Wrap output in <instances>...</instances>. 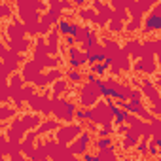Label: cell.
<instances>
[{"label": "cell", "mask_w": 161, "mask_h": 161, "mask_svg": "<svg viewBox=\"0 0 161 161\" xmlns=\"http://www.w3.org/2000/svg\"><path fill=\"white\" fill-rule=\"evenodd\" d=\"M144 31L146 32H159L161 31V14H150L144 19Z\"/></svg>", "instance_id": "6da1fadb"}, {"label": "cell", "mask_w": 161, "mask_h": 161, "mask_svg": "<svg viewBox=\"0 0 161 161\" xmlns=\"http://www.w3.org/2000/svg\"><path fill=\"white\" fill-rule=\"evenodd\" d=\"M66 44H68V46H74V44H76V38H74V36H66Z\"/></svg>", "instance_id": "30bf717a"}, {"label": "cell", "mask_w": 161, "mask_h": 161, "mask_svg": "<svg viewBox=\"0 0 161 161\" xmlns=\"http://www.w3.org/2000/svg\"><path fill=\"white\" fill-rule=\"evenodd\" d=\"M110 142H112L110 138H101V140H99V148H104V146H108Z\"/></svg>", "instance_id": "ba28073f"}, {"label": "cell", "mask_w": 161, "mask_h": 161, "mask_svg": "<svg viewBox=\"0 0 161 161\" xmlns=\"http://www.w3.org/2000/svg\"><path fill=\"white\" fill-rule=\"evenodd\" d=\"M148 152H150L152 155H159V150H157V146H155L153 142H150V146H148Z\"/></svg>", "instance_id": "5b68a950"}, {"label": "cell", "mask_w": 161, "mask_h": 161, "mask_svg": "<svg viewBox=\"0 0 161 161\" xmlns=\"http://www.w3.org/2000/svg\"><path fill=\"white\" fill-rule=\"evenodd\" d=\"M68 76H70V80H74V82H80V80H82V74L80 72H70Z\"/></svg>", "instance_id": "8992f818"}, {"label": "cell", "mask_w": 161, "mask_h": 161, "mask_svg": "<svg viewBox=\"0 0 161 161\" xmlns=\"http://www.w3.org/2000/svg\"><path fill=\"white\" fill-rule=\"evenodd\" d=\"M59 31H61V34H70V36H72L74 25H72V23H68L66 19H61V21H59Z\"/></svg>", "instance_id": "3957f363"}, {"label": "cell", "mask_w": 161, "mask_h": 161, "mask_svg": "<svg viewBox=\"0 0 161 161\" xmlns=\"http://www.w3.org/2000/svg\"><path fill=\"white\" fill-rule=\"evenodd\" d=\"M86 161H101L97 155H89V153H86Z\"/></svg>", "instance_id": "9c48e42d"}, {"label": "cell", "mask_w": 161, "mask_h": 161, "mask_svg": "<svg viewBox=\"0 0 161 161\" xmlns=\"http://www.w3.org/2000/svg\"><path fill=\"white\" fill-rule=\"evenodd\" d=\"M155 146H157V150H159V155H161V136H153V140H152Z\"/></svg>", "instance_id": "52a82bcc"}, {"label": "cell", "mask_w": 161, "mask_h": 161, "mask_svg": "<svg viewBox=\"0 0 161 161\" xmlns=\"http://www.w3.org/2000/svg\"><path fill=\"white\" fill-rule=\"evenodd\" d=\"M110 64H112V59H110V57H106V61H104V63H99V64H95V66H93V74L103 78V76L106 74V70H108V66H110Z\"/></svg>", "instance_id": "7a4b0ae2"}, {"label": "cell", "mask_w": 161, "mask_h": 161, "mask_svg": "<svg viewBox=\"0 0 161 161\" xmlns=\"http://www.w3.org/2000/svg\"><path fill=\"white\" fill-rule=\"evenodd\" d=\"M86 59H87V63L93 64V66L99 64V63H104V61H106V57H104L103 53H91V55H87Z\"/></svg>", "instance_id": "277c9868"}]
</instances>
